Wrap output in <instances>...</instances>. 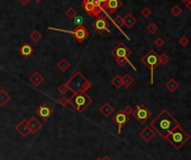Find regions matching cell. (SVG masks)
Here are the masks:
<instances>
[{"label":"cell","mask_w":191,"mask_h":160,"mask_svg":"<svg viewBox=\"0 0 191 160\" xmlns=\"http://www.w3.org/2000/svg\"><path fill=\"white\" fill-rule=\"evenodd\" d=\"M121 5H123L121 0H107V2L103 5V10L107 16H110L114 13H116L121 7Z\"/></svg>","instance_id":"10"},{"label":"cell","mask_w":191,"mask_h":160,"mask_svg":"<svg viewBox=\"0 0 191 160\" xmlns=\"http://www.w3.org/2000/svg\"><path fill=\"white\" fill-rule=\"evenodd\" d=\"M123 20H124V25H125L126 27L128 29H131L137 22V18H135V16L134 15H132V14H127L123 18Z\"/></svg>","instance_id":"19"},{"label":"cell","mask_w":191,"mask_h":160,"mask_svg":"<svg viewBox=\"0 0 191 160\" xmlns=\"http://www.w3.org/2000/svg\"><path fill=\"white\" fill-rule=\"evenodd\" d=\"M159 56H160V64L162 66H165L170 62V57L165 53H162L161 55H159Z\"/></svg>","instance_id":"28"},{"label":"cell","mask_w":191,"mask_h":160,"mask_svg":"<svg viewBox=\"0 0 191 160\" xmlns=\"http://www.w3.org/2000/svg\"><path fill=\"white\" fill-rule=\"evenodd\" d=\"M19 53L24 57H29L30 55L34 53V48L28 43H24L19 48Z\"/></svg>","instance_id":"17"},{"label":"cell","mask_w":191,"mask_h":160,"mask_svg":"<svg viewBox=\"0 0 191 160\" xmlns=\"http://www.w3.org/2000/svg\"><path fill=\"white\" fill-rule=\"evenodd\" d=\"M19 2L22 3V6H26V5H28V3H29V0H19Z\"/></svg>","instance_id":"40"},{"label":"cell","mask_w":191,"mask_h":160,"mask_svg":"<svg viewBox=\"0 0 191 160\" xmlns=\"http://www.w3.org/2000/svg\"><path fill=\"white\" fill-rule=\"evenodd\" d=\"M70 66H71V64L69 63V61L65 59V58H62L59 63H58V68L61 70L62 72H65L66 70H69V68H70Z\"/></svg>","instance_id":"24"},{"label":"cell","mask_w":191,"mask_h":160,"mask_svg":"<svg viewBox=\"0 0 191 160\" xmlns=\"http://www.w3.org/2000/svg\"><path fill=\"white\" fill-rule=\"evenodd\" d=\"M42 160H45V159H42Z\"/></svg>","instance_id":"47"},{"label":"cell","mask_w":191,"mask_h":160,"mask_svg":"<svg viewBox=\"0 0 191 160\" xmlns=\"http://www.w3.org/2000/svg\"><path fill=\"white\" fill-rule=\"evenodd\" d=\"M10 100V95L8 94L5 90H0V105H6Z\"/></svg>","instance_id":"23"},{"label":"cell","mask_w":191,"mask_h":160,"mask_svg":"<svg viewBox=\"0 0 191 160\" xmlns=\"http://www.w3.org/2000/svg\"><path fill=\"white\" fill-rule=\"evenodd\" d=\"M30 38L33 42H38L41 38H42V34L38 31V30H34L32 34H30Z\"/></svg>","instance_id":"31"},{"label":"cell","mask_w":191,"mask_h":160,"mask_svg":"<svg viewBox=\"0 0 191 160\" xmlns=\"http://www.w3.org/2000/svg\"><path fill=\"white\" fill-rule=\"evenodd\" d=\"M179 45H180V46H182V47L188 46V45H189V39H188V37H187V36H181V37H180V39H179Z\"/></svg>","instance_id":"37"},{"label":"cell","mask_w":191,"mask_h":160,"mask_svg":"<svg viewBox=\"0 0 191 160\" xmlns=\"http://www.w3.org/2000/svg\"><path fill=\"white\" fill-rule=\"evenodd\" d=\"M82 8L86 10V13L89 16H92V10H93V5L90 0H82Z\"/></svg>","instance_id":"21"},{"label":"cell","mask_w":191,"mask_h":160,"mask_svg":"<svg viewBox=\"0 0 191 160\" xmlns=\"http://www.w3.org/2000/svg\"><path fill=\"white\" fill-rule=\"evenodd\" d=\"M111 55L115 58H119V57L128 58L132 55V51H131V49H129L126 45H124L123 43H119V44H117V46L112 49Z\"/></svg>","instance_id":"8"},{"label":"cell","mask_w":191,"mask_h":160,"mask_svg":"<svg viewBox=\"0 0 191 160\" xmlns=\"http://www.w3.org/2000/svg\"><path fill=\"white\" fill-rule=\"evenodd\" d=\"M179 125L180 123L165 109L162 110L161 113H159L155 116L154 120L151 122V128L164 139L168 137V134L171 131L174 130Z\"/></svg>","instance_id":"1"},{"label":"cell","mask_w":191,"mask_h":160,"mask_svg":"<svg viewBox=\"0 0 191 160\" xmlns=\"http://www.w3.org/2000/svg\"><path fill=\"white\" fill-rule=\"evenodd\" d=\"M28 81H29L34 86H38V85H41V84L44 82V77H43V75H42L41 73L36 71V72H34L30 75Z\"/></svg>","instance_id":"16"},{"label":"cell","mask_w":191,"mask_h":160,"mask_svg":"<svg viewBox=\"0 0 191 160\" xmlns=\"http://www.w3.org/2000/svg\"><path fill=\"white\" fill-rule=\"evenodd\" d=\"M154 44L156 45V47H159V48H161L162 46L164 45V39L161 38V37H157L156 39L154 40Z\"/></svg>","instance_id":"38"},{"label":"cell","mask_w":191,"mask_h":160,"mask_svg":"<svg viewBox=\"0 0 191 160\" xmlns=\"http://www.w3.org/2000/svg\"><path fill=\"white\" fill-rule=\"evenodd\" d=\"M111 84L116 87V88H119V87L123 86V79H121V76H119V75L115 76L112 79V81H111Z\"/></svg>","instance_id":"27"},{"label":"cell","mask_w":191,"mask_h":160,"mask_svg":"<svg viewBox=\"0 0 191 160\" xmlns=\"http://www.w3.org/2000/svg\"><path fill=\"white\" fill-rule=\"evenodd\" d=\"M165 139H166L176 149H180L184 143H187V142L190 140V134L187 133V132L179 125V127H176L174 130L171 131Z\"/></svg>","instance_id":"3"},{"label":"cell","mask_w":191,"mask_h":160,"mask_svg":"<svg viewBox=\"0 0 191 160\" xmlns=\"http://www.w3.org/2000/svg\"><path fill=\"white\" fill-rule=\"evenodd\" d=\"M182 13V9L179 7V6H173L172 9H171V14L173 15L174 17H178V16H180Z\"/></svg>","instance_id":"33"},{"label":"cell","mask_w":191,"mask_h":160,"mask_svg":"<svg viewBox=\"0 0 191 160\" xmlns=\"http://www.w3.org/2000/svg\"><path fill=\"white\" fill-rule=\"evenodd\" d=\"M92 27L97 30V31H99L100 34L103 33V31H108V33H110V29L108 28V22L107 20L103 18V17H99V18H97L95 22H92Z\"/></svg>","instance_id":"12"},{"label":"cell","mask_w":191,"mask_h":160,"mask_svg":"<svg viewBox=\"0 0 191 160\" xmlns=\"http://www.w3.org/2000/svg\"><path fill=\"white\" fill-rule=\"evenodd\" d=\"M96 160H103V158H97Z\"/></svg>","instance_id":"46"},{"label":"cell","mask_w":191,"mask_h":160,"mask_svg":"<svg viewBox=\"0 0 191 160\" xmlns=\"http://www.w3.org/2000/svg\"><path fill=\"white\" fill-rule=\"evenodd\" d=\"M189 1H191V0H189Z\"/></svg>","instance_id":"48"},{"label":"cell","mask_w":191,"mask_h":160,"mask_svg":"<svg viewBox=\"0 0 191 160\" xmlns=\"http://www.w3.org/2000/svg\"><path fill=\"white\" fill-rule=\"evenodd\" d=\"M111 20H112V22H114V25H115V26H116V27H117V28L119 29V30H120V31H121L123 34H124V36H126L125 33H124V31L121 30V26L124 25V20H123V17H120V16H117V17H115V18H114V19H111ZM126 38H127V39L129 40L128 36H126Z\"/></svg>","instance_id":"22"},{"label":"cell","mask_w":191,"mask_h":160,"mask_svg":"<svg viewBox=\"0 0 191 160\" xmlns=\"http://www.w3.org/2000/svg\"><path fill=\"white\" fill-rule=\"evenodd\" d=\"M59 103L60 105H62V106L65 108L67 104H70V97H66L65 95H62L59 99Z\"/></svg>","instance_id":"32"},{"label":"cell","mask_w":191,"mask_h":160,"mask_svg":"<svg viewBox=\"0 0 191 160\" xmlns=\"http://www.w3.org/2000/svg\"><path fill=\"white\" fill-rule=\"evenodd\" d=\"M103 11H105V10H103V6H93V10H92V16L97 17V16H99V14H100V13H103Z\"/></svg>","instance_id":"36"},{"label":"cell","mask_w":191,"mask_h":160,"mask_svg":"<svg viewBox=\"0 0 191 160\" xmlns=\"http://www.w3.org/2000/svg\"><path fill=\"white\" fill-rule=\"evenodd\" d=\"M165 87L169 90L171 93H173V92H176V90L180 87V84L178 83V81L174 80V79H171V80L165 84Z\"/></svg>","instance_id":"20"},{"label":"cell","mask_w":191,"mask_h":160,"mask_svg":"<svg viewBox=\"0 0 191 160\" xmlns=\"http://www.w3.org/2000/svg\"><path fill=\"white\" fill-rule=\"evenodd\" d=\"M91 103H92V99L86 92H81V93H78V94H72V96L70 97V104L79 113H82Z\"/></svg>","instance_id":"4"},{"label":"cell","mask_w":191,"mask_h":160,"mask_svg":"<svg viewBox=\"0 0 191 160\" xmlns=\"http://www.w3.org/2000/svg\"><path fill=\"white\" fill-rule=\"evenodd\" d=\"M140 15H142L144 18H148V17L152 15V10H151V8H148V7L143 8L142 11H140Z\"/></svg>","instance_id":"35"},{"label":"cell","mask_w":191,"mask_h":160,"mask_svg":"<svg viewBox=\"0 0 191 160\" xmlns=\"http://www.w3.org/2000/svg\"><path fill=\"white\" fill-rule=\"evenodd\" d=\"M123 111H124V113H126L127 115H131V114H133V112H134V109H133L131 105H126L125 108L123 109Z\"/></svg>","instance_id":"39"},{"label":"cell","mask_w":191,"mask_h":160,"mask_svg":"<svg viewBox=\"0 0 191 160\" xmlns=\"http://www.w3.org/2000/svg\"><path fill=\"white\" fill-rule=\"evenodd\" d=\"M103 160H110V158H109L108 156H105V157L103 158Z\"/></svg>","instance_id":"42"},{"label":"cell","mask_w":191,"mask_h":160,"mask_svg":"<svg viewBox=\"0 0 191 160\" xmlns=\"http://www.w3.org/2000/svg\"><path fill=\"white\" fill-rule=\"evenodd\" d=\"M146 29L150 34H155L159 28H157V25H156L155 22H151V24H148V26L146 27Z\"/></svg>","instance_id":"30"},{"label":"cell","mask_w":191,"mask_h":160,"mask_svg":"<svg viewBox=\"0 0 191 160\" xmlns=\"http://www.w3.org/2000/svg\"><path fill=\"white\" fill-rule=\"evenodd\" d=\"M99 111H100V113H101L105 118H109V116L114 113L115 109H114V106L111 105L110 103H105L103 106L99 109Z\"/></svg>","instance_id":"18"},{"label":"cell","mask_w":191,"mask_h":160,"mask_svg":"<svg viewBox=\"0 0 191 160\" xmlns=\"http://www.w3.org/2000/svg\"><path fill=\"white\" fill-rule=\"evenodd\" d=\"M66 85L69 87V91L72 92V94H78V93L86 92V91L90 90L91 83L80 72H77L66 82Z\"/></svg>","instance_id":"2"},{"label":"cell","mask_w":191,"mask_h":160,"mask_svg":"<svg viewBox=\"0 0 191 160\" xmlns=\"http://www.w3.org/2000/svg\"><path fill=\"white\" fill-rule=\"evenodd\" d=\"M28 121L26 120V119H22V121L19 122V123H17V125H16V130H17V132L20 134V136H22V137H28L30 134V131H29V128H28V123H27Z\"/></svg>","instance_id":"13"},{"label":"cell","mask_w":191,"mask_h":160,"mask_svg":"<svg viewBox=\"0 0 191 160\" xmlns=\"http://www.w3.org/2000/svg\"><path fill=\"white\" fill-rule=\"evenodd\" d=\"M48 29L71 34V35L75 38V40H77L78 43H83V42H84V40L89 37V31L84 28L83 26H81V25L80 26H78V27H75L74 30H66V29H60V28H55V27H48Z\"/></svg>","instance_id":"6"},{"label":"cell","mask_w":191,"mask_h":160,"mask_svg":"<svg viewBox=\"0 0 191 160\" xmlns=\"http://www.w3.org/2000/svg\"><path fill=\"white\" fill-rule=\"evenodd\" d=\"M100 2H101V5H103H103L107 2V0H100Z\"/></svg>","instance_id":"43"},{"label":"cell","mask_w":191,"mask_h":160,"mask_svg":"<svg viewBox=\"0 0 191 160\" xmlns=\"http://www.w3.org/2000/svg\"><path fill=\"white\" fill-rule=\"evenodd\" d=\"M65 16L69 18V19H73L74 17L77 16V10L74 9L73 7H70L65 13Z\"/></svg>","instance_id":"29"},{"label":"cell","mask_w":191,"mask_h":160,"mask_svg":"<svg viewBox=\"0 0 191 160\" xmlns=\"http://www.w3.org/2000/svg\"><path fill=\"white\" fill-rule=\"evenodd\" d=\"M140 138L143 139L144 141H146V142H150L152 139L154 138L155 131L153 130L151 127H146V128H144L143 130L140 131Z\"/></svg>","instance_id":"14"},{"label":"cell","mask_w":191,"mask_h":160,"mask_svg":"<svg viewBox=\"0 0 191 160\" xmlns=\"http://www.w3.org/2000/svg\"><path fill=\"white\" fill-rule=\"evenodd\" d=\"M36 114L38 116H41L42 120H47V119L53 114V109H52L48 104L43 103V104L36 110Z\"/></svg>","instance_id":"11"},{"label":"cell","mask_w":191,"mask_h":160,"mask_svg":"<svg viewBox=\"0 0 191 160\" xmlns=\"http://www.w3.org/2000/svg\"><path fill=\"white\" fill-rule=\"evenodd\" d=\"M59 92L62 95H65L66 93L69 92V87H67V85H66V83H62V84H60Z\"/></svg>","instance_id":"34"},{"label":"cell","mask_w":191,"mask_h":160,"mask_svg":"<svg viewBox=\"0 0 191 160\" xmlns=\"http://www.w3.org/2000/svg\"><path fill=\"white\" fill-rule=\"evenodd\" d=\"M116 63L118 64V66H119V67H124V66H125L126 64L128 63V64H129V65L133 67V70H135V71H136V67L133 65V63H131V62H129V59H128V58H125V57L116 58Z\"/></svg>","instance_id":"25"},{"label":"cell","mask_w":191,"mask_h":160,"mask_svg":"<svg viewBox=\"0 0 191 160\" xmlns=\"http://www.w3.org/2000/svg\"><path fill=\"white\" fill-rule=\"evenodd\" d=\"M133 115L135 116V119L140 123H145L147 120L152 116V112L147 109L144 104H140V105L136 106V109L134 110Z\"/></svg>","instance_id":"7"},{"label":"cell","mask_w":191,"mask_h":160,"mask_svg":"<svg viewBox=\"0 0 191 160\" xmlns=\"http://www.w3.org/2000/svg\"><path fill=\"white\" fill-rule=\"evenodd\" d=\"M27 123H28V128H29L30 134H35V133H37L38 131L42 129V123L37 120L36 118H32Z\"/></svg>","instance_id":"15"},{"label":"cell","mask_w":191,"mask_h":160,"mask_svg":"<svg viewBox=\"0 0 191 160\" xmlns=\"http://www.w3.org/2000/svg\"><path fill=\"white\" fill-rule=\"evenodd\" d=\"M121 79H123V85L126 87H129L134 83V79H133L129 74H125Z\"/></svg>","instance_id":"26"},{"label":"cell","mask_w":191,"mask_h":160,"mask_svg":"<svg viewBox=\"0 0 191 160\" xmlns=\"http://www.w3.org/2000/svg\"><path fill=\"white\" fill-rule=\"evenodd\" d=\"M34 1H35V2H37V3H38V2H42V1H43V0H34Z\"/></svg>","instance_id":"44"},{"label":"cell","mask_w":191,"mask_h":160,"mask_svg":"<svg viewBox=\"0 0 191 160\" xmlns=\"http://www.w3.org/2000/svg\"><path fill=\"white\" fill-rule=\"evenodd\" d=\"M181 1H182V2H183V3H187V2H188V1H189V0H181Z\"/></svg>","instance_id":"45"},{"label":"cell","mask_w":191,"mask_h":160,"mask_svg":"<svg viewBox=\"0 0 191 160\" xmlns=\"http://www.w3.org/2000/svg\"><path fill=\"white\" fill-rule=\"evenodd\" d=\"M187 6H188V8H189V10L191 11V1H188L187 2Z\"/></svg>","instance_id":"41"},{"label":"cell","mask_w":191,"mask_h":160,"mask_svg":"<svg viewBox=\"0 0 191 160\" xmlns=\"http://www.w3.org/2000/svg\"><path fill=\"white\" fill-rule=\"evenodd\" d=\"M140 62L150 68V71H151V84H153L154 83V71L155 68L160 65V56H159V54L154 49H151L144 57H142Z\"/></svg>","instance_id":"5"},{"label":"cell","mask_w":191,"mask_h":160,"mask_svg":"<svg viewBox=\"0 0 191 160\" xmlns=\"http://www.w3.org/2000/svg\"><path fill=\"white\" fill-rule=\"evenodd\" d=\"M112 121L118 125V133L120 134L123 125H125L129 121V115H127L126 113H124L123 110H120V111L116 112V114L112 116Z\"/></svg>","instance_id":"9"}]
</instances>
